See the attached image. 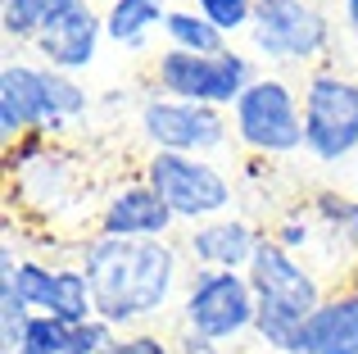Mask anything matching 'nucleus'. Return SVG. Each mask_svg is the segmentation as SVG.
<instances>
[{"label":"nucleus","instance_id":"obj_1","mask_svg":"<svg viewBox=\"0 0 358 354\" xmlns=\"http://www.w3.org/2000/svg\"><path fill=\"white\" fill-rule=\"evenodd\" d=\"M78 268L91 282L96 318L114 323L118 332L145 327L150 318H164L173 300H182L186 268L182 250L173 241H118V236H82Z\"/></svg>","mask_w":358,"mask_h":354},{"label":"nucleus","instance_id":"obj_2","mask_svg":"<svg viewBox=\"0 0 358 354\" xmlns=\"http://www.w3.org/2000/svg\"><path fill=\"white\" fill-rule=\"evenodd\" d=\"M245 36L250 55L277 69H313L336 41V9L327 0H259Z\"/></svg>","mask_w":358,"mask_h":354},{"label":"nucleus","instance_id":"obj_3","mask_svg":"<svg viewBox=\"0 0 358 354\" xmlns=\"http://www.w3.org/2000/svg\"><path fill=\"white\" fill-rule=\"evenodd\" d=\"M231 136L259 160H286L304 150V96L281 73H259L231 105Z\"/></svg>","mask_w":358,"mask_h":354},{"label":"nucleus","instance_id":"obj_4","mask_svg":"<svg viewBox=\"0 0 358 354\" xmlns=\"http://www.w3.org/2000/svg\"><path fill=\"white\" fill-rule=\"evenodd\" d=\"M259 78L254 55L227 50L218 55H186V50H159L150 64V91L155 96H173V100H191V105H209V109H227L245 96V87Z\"/></svg>","mask_w":358,"mask_h":354},{"label":"nucleus","instance_id":"obj_5","mask_svg":"<svg viewBox=\"0 0 358 354\" xmlns=\"http://www.w3.org/2000/svg\"><path fill=\"white\" fill-rule=\"evenodd\" d=\"M141 177L150 182V191L173 209L177 222L200 227L213 222L222 213H231L236 204V182L222 164L204 160V155H168V150H150L141 164Z\"/></svg>","mask_w":358,"mask_h":354},{"label":"nucleus","instance_id":"obj_6","mask_svg":"<svg viewBox=\"0 0 358 354\" xmlns=\"http://www.w3.org/2000/svg\"><path fill=\"white\" fill-rule=\"evenodd\" d=\"M259 295L245 273H218V268H191L177 300V327L209 337L218 346H236L241 337H254Z\"/></svg>","mask_w":358,"mask_h":354},{"label":"nucleus","instance_id":"obj_7","mask_svg":"<svg viewBox=\"0 0 358 354\" xmlns=\"http://www.w3.org/2000/svg\"><path fill=\"white\" fill-rule=\"evenodd\" d=\"M304 96V155L322 169L358 155V78L341 69H313Z\"/></svg>","mask_w":358,"mask_h":354},{"label":"nucleus","instance_id":"obj_8","mask_svg":"<svg viewBox=\"0 0 358 354\" xmlns=\"http://www.w3.org/2000/svg\"><path fill=\"white\" fill-rule=\"evenodd\" d=\"M136 127L150 150H168V155H204V160H213L218 150H227L236 141L227 109L191 105V100H173V96H150L136 114Z\"/></svg>","mask_w":358,"mask_h":354},{"label":"nucleus","instance_id":"obj_9","mask_svg":"<svg viewBox=\"0 0 358 354\" xmlns=\"http://www.w3.org/2000/svg\"><path fill=\"white\" fill-rule=\"evenodd\" d=\"M18 295L27 300L32 313L59 318L64 327H82L96 318V300H91V282L78 264H59V259H18Z\"/></svg>","mask_w":358,"mask_h":354},{"label":"nucleus","instance_id":"obj_10","mask_svg":"<svg viewBox=\"0 0 358 354\" xmlns=\"http://www.w3.org/2000/svg\"><path fill=\"white\" fill-rule=\"evenodd\" d=\"M245 277H250L259 304H277V309L304 313V318L327 300V286H322V277H317V268L308 264V259L281 250L272 236H263V246H259V255H254V264L245 268Z\"/></svg>","mask_w":358,"mask_h":354},{"label":"nucleus","instance_id":"obj_11","mask_svg":"<svg viewBox=\"0 0 358 354\" xmlns=\"http://www.w3.org/2000/svg\"><path fill=\"white\" fill-rule=\"evenodd\" d=\"M100 41H105V9H96L87 0V5H73V9L50 14L27 50H32L36 64H45V69L69 73L73 78V73H82V69L96 64Z\"/></svg>","mask_w":358,"mask_h":354},{"label":"nucleus","instance_id":"obj_12","mask_svg":"<svg viewBox=\"0 0 358 354\" xmlns=\"http://www.w3.org/2000/svg\"><path fill=\"white\" fill-rule=\"evenodd\" d=\"M173 227H177L173 209L150 191L145 177L109 186L96 213V232L100 236H118V241H164Z\"/></svg>","mask_w":358,"mask_h":354},{"label":"nucleus","instance_id":"obj_13","mask_svg":"<svg viewBox=\"0 0 358 354\" xmlns=\"http://www.w3.org/2000/svg\"><path fill=\"white\" fill-rule=\"evenodd\" d=\"M45 132V69L27 55H9L0 69V141Z\"/></svg>","mask_w":358,"mask_h":354},{"label":"nucleus","instance_id":"obj_14","mask_svg":"<svg viewBox=\"0 0 358 354\" xmlns=\"http://www.w3.org/2000/svg\"><path fill=\"white\" fill-rule=\"evenodd\" d=\"M263 246V232L254 227L241 213H222L213 222H200V227L186 232V255H191L195 268H218V273H245L254 264Z\"/></svg>","mask_w":358,"mask_h":354},{"label":"nucleus","instance_id":"obj_15","mask_svg":"<svg viewBox=\"0 0 358 354\" xmlns=\"http://www.w3.org/2000/svg\"><path fill=\"white\" fill-rule=\"evenodd\" d=\"M304 354H358V291H327L304 323Z\"/></svg>","mask_w":358,"mask_h":354},{"label":"nucleus","instance_id":"obj_16","mask_svg":"<svg viewBox=\"0 0 358 354\" xmlns=\"http://www.w3.org/2000/svg\"><path fill=\"white\" fill-rule=\"evenodd\" d=\"M168 0H109L105 5V36L122 50H145L150 32L168 23Z\"/></svg>","mask_w":358,"mask_h":354},{"label":"nucleus","instance_id":"obj_17","mask_svg":"<svg viewBox=\"0 0 358 354\" xmlns=\"http://www.w3.org/2000/svg\"><path fill=\"white\" fill-rule=\"evenodd\" d=\"M18 259L14 255V241L5 236V246H0V354H18L27 337V323H32V309H27V300L18 295Z\"/></svg>","mask_w":358,"mask_h":354},{"label":"nucleus","instance_id":"obj_18","mask_svg":"<svg viewBox=\"0 0 358 354\" xmlns=\"http://www.w3.org/2000/svg\"><path fill=\"white\" fill-rule=\"evenodd\" d=\"M164 41L168 50H186V55H218L231 45V36L222 32V27H213L209 18L200 14V9H173L164 23Z\"/></svg>","mask_w":358,"mask_h":354},{"label":"nucleus","instance_id":"obj_19","mask_svg":"<svg viewBox=\"0 0 358 354\" xmlns=\"http://www.w3.org/2000/svg\"><path fill=\"white\" fill-rule=\"evenodd\" d=\"M41 69H45V64H41ZM87 109H91L87 87H78L69 73L45 69V136L69 132L73 123H82V118H87Z\"/></svg>","mask_w":358,"mask_h":354},{"label":"nucleus","instance_id":"obj_20","mask_svg":"<svg viewBox=\"0 0 358 354\" xmlns=\"http://www.w3.org/2000/svg\"><path fill=\"white\" fill-rule=\"evenodd\" d=\"M304 313L277 309V304H259L254 318V341L268 354H304Z\"/></svg>","mask_w":358,"mask_h":354},{"label":"nucleus","instance_id":"obj_21","mask_svg":"<svg viewBox=\"0 0 358 354\" xmlns=\"http://www.w3.org/2000/svg\"><path fill=\"white\" fill-rule=\"evenodd\" d=\"M313 218L317 227H322L327 241H336V246H350L358 255V195H341V191H322L313 204Z\"/></svg>","mask_w":358,"mask_h":354},{"label":"nucleus","instance_id":"obj_22","mask_svg":"<svg viewBox=\"0 0 358 354\" xmlns=\"http://www.w3.org/2000/svg\"><path fill=\"white\" fill-rule=\"evenodd\" d=\"M45 18H50V9H45V0H0V32H5L9 45H32L36 32L45 27Z\"/></svg>","mask_w":358,"mask_h":354},{"label":"nucleus","instance_id":"obj_23","mask_svg":"<svg viewBox=\"0 0 358 354\" xmlns=\"http://www.w3.org/2000/svg\"><path fill=\"white\" fill-rule=\"evenodd\" d=\"M268 236L277 241L281 250H290V255H299V259H304L308 250H317V241H322V227H317L313 209L295 204V209H286L277 222H272V232H268Z\"/></svg>","mask_w":358,"mask_h":354},{"label":"nucleus","instance_id":"obj_24","mask_svg":"<svg viewBox=\"0 0 358 354\" xmlns=\"http://www.w3.org/2000/svg\"><path fill=\"white\" fill-rule=\"evenodd\" d=\"M195 9H200L213 27H222L227 36H241V32H250L259 0H195Z\"/></svg>","mask_w":358,"mask_h":354},{"label":"nucleus","instance_id":"obj_25","mask_svg":"<svg viewBox=\"0 0 358 354\" xmlns=\"http://www.w3.org/2000/svg\"><path fill=\"white\" fill-rule=\"evenodd\" d=\"M69 337L73 327H64L59 318H45V313H32V323H27V337L18 354H69Z\"/></svg>","mask_w":358,"mask_h":354},{"label":"nucleus","instance_id":"obj_26","mask_svg":"<svg viewBox=\"0 0 358 354\" xmlns=\"http://www.w3.org/2000/svg\"><path fill=\"white\" fill-rule=\"evenodd\" d=\"M50 150H55V146H50V136H45V132L18 136V141L5 146V173H9V177H23L27 169H36V164H41Z\"/></svg>","mask_w":358,"mask_h":354},{"label":"nucleus","instance_id":"obj_27","mask_svg":"<svg viewBox=\"0 0 358 354\" xmlns=\"http://www.w3.org/2000/svg\"><path fill=\"white\" fill-rule=\"evenodd\" d=\"M118 337H122V332L114 327V323L91 318V323H82V327H73V337H69V354H114Z\"/></svg>","mask_w":358,"mask_h":354},{"label":"nucleus","instance_id":"obj_28","mask_svg":"<svg viewBox=\"0 0 358 354\" xmlns=\"http://www.w3.org/2000/svg\"><path fill=\"white\" fill-rule=\"evenodd\" d=\"M114 354H173V337H164L155 327H131L118 337Z\"/></svg>","mask_w":358,"mask_h":354},{"label":"nucleus","instance_id":"obj_29","mask_svg":"<svg viewBox=\"0 0 358 354\" xmlns=\"http://www.w3.org/2000/svg\"><path fill=\"white\" fill-rule=\"evenodd\" d=\"M173 354H222V346H218V341H209V337H195V332L177 327V337H173Z\"/></svg>","mask_w":358,"mask_h":354},{"label":"nucleus","instance_id":"obj_30","mask_svg":"<svg viewBox=\"0 0 358 354\" xmlns=\"http://www.w3.org/2000/svg\"><path fill=\"white\" fill-rule=\"evenodd\" d=\"M336 5H341V18H345V27H350V32L358 36V0H336Z\"/></svg>","mask_w":358,"mask_h":354},{"label":"nucleus","instance_id":"obj_31","mask_svg":"<svg viewBox=\"0 0 358 354\" xmlns=\"http://www.w3.org/2000/svg\"><path fill=\"white\" fill-rule=\"evenodd\" d=\"M73 5H87V0H45V9H50V14H59V9H73Z\"/></svg>","mask_w":358,"mask_h":354},{"label":"nucleus","instance_id":"obj_32","mask_svg":"<svg viewBox=\"0 0 358 354\" xmlns=\"http://www.w3.org/2000/svg\"><path fill=\"white\" fill-rule=\"evenodd\" d=\"M350 286L358 291V255H354V264H350Z\"/></svg>","mask_w":358,"mask_h":354}]
</instances>
